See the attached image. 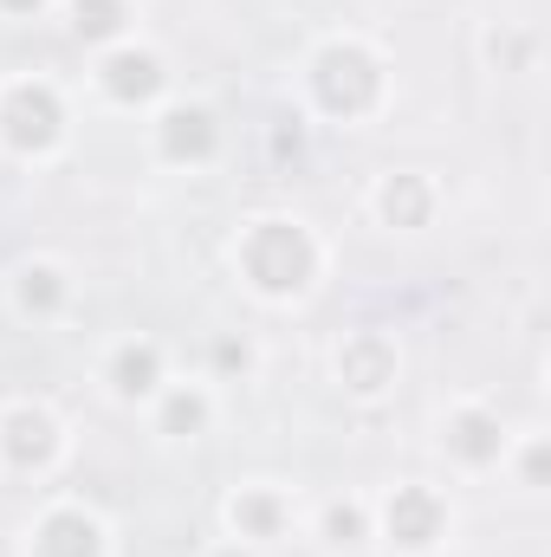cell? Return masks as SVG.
Segmentation results:
<instances>
[{"mask_svg": "<svg viewBox=\"0 0 551 557\" xmlns=\"http://www.w3.org/2000/svg\"><path fill=\"white\" fill-rule=\"evenodd\" d=\"M461 447H467L474 460H487V454H493L500 441H493V428H487L480 416H467V421H461Z\"/></svg>", "mask_w": 551, "mask_h": 557, "instance_id": "cell-10", "label": "cell"}, {"mask_svg": "<svg viewBox=\"0 0 551 557\" xmlns=\"http://www.w3.org/2000/svg\"><path fill=\"white\" fill-rule=\"evenodd\" d=\"M7 7H39V0H7Z\"/></svg>", "mask_w": 551, "mask_h": 557, "instance_id": "cell-13", "label": "cell"}, {"mask_svg": "<svg viewBox=\"0 0 551 557\" xmlns=\"http://www.w3.org/2000/svg\"><path fill=\"white\" fill-rule=\"evenodd\" d=\"M377 383H383V350L364 344V350H357V389H377Z\"/></svg>", "mask_w": 551, "mask_h": 557, "instance_id": "cell-11", "label": "cell"}, {"mask_svg": "<svg viewBox=\"0 0 551 557\" xmlns=\"http://www.w3.org/2000/svg\"><path fill=\"white\" fill-rule=\"evenodd\" d=\"M247 260H254V273H260V285H273V292H285V285H298L305 278V267H311V253H305V240L292 234V227H279V221H267V234L247 247Z\"/></svg>", "mask_w": 551, "mask_h": 557, "instance_id": "cell-2", "label": "cell"}, {"mask_svg": "<svg viewBox=\"0 0 551 557\" xmlns=\"http://www.w3.org/2000/svg\"><path fill=\"white\" fill-rule=\"evenodd\" d=\"M111 26H118L111 0H78V33H111Z\"/></svg>", "mask_w": 551, "mask_h": 557, "instance_id": "cell-9", "label": "cell"}, {"mask_svg": "<svg viewBox=\"0 0 551 557\" xmlns=\"http://www.w3.org/2000/svg\"><path fill=\"white\" fill-rule=\"evenodd\" d=\"M7 124H13V143H46V137H52V124H59L52 91L20 85V91H13V104H7Z\"/></svg>", "mask_w": 551, "mask_h": 557, "instance_id": "cell-3", "label": "cell"}, {"mask_svg": "<svg viewBox=\"0 0 551 557\" xmlns=\"http://www.w3.org/2000/svg\"><path fill=\"white\" fill-rule=\"evenodd\" d=\"M149 376H156V350H124L118 357V389H149Z\"/></svg>", "mask_w": 551, "mask_h": 557, "instance_id": "cell-7", "label": "cell"}, {"mask_svg": "<svg viewBox=\"0 0 551 557\" xmlns=\"http://www.w3.org/2000/svg\"><path fill=\"white\" fill-rule=\"evenodd\" d=\"M331 532L338 539H357V512H331Z\"/></svg>", "mask_w": 551, "mask_h": 557, "instance_id": "cell-12", "label": "cell"}, {"mask_svg": "<svg viewBox=\"0 0 551 557\" xmlns=\"http://www.w3.org/2000/svg\"><path fill=\"white\" fill-rule=\"evenodd\" d=\"M39 552H46V557H91V552H98V532H91V519L65 512V519H52V525H46Z\"/></svg>", "mask_w": 551, "mask_h": 557, "instance_id": "cell-4", "label": "cell"}, {"mask_svg": "<svg viewBox=\"0 0 551 557\" xmlns=\"http://www.w3.org/2000/svg\"><path fill=\"white\" fill-rule=\"evenodd\" d=\"M318 91H325L331 111H364L370 91H377V72H370V59L357 46H331L318 59Z\"/></svg>", "mask_w": 551, "mask_h": 557, "instance_id": "cell-1", "label": "cell"}, {"mask_svg": "<svg viewBox=\"0 0 551 557\" xmlns=\"http://www.w3.org/2000/svg\"><path fill=\"white\" fill-rule=\"evenodd\" d=\"M105 72H111V91H124V98H149V91H156V78H162V72H156V59H131V52H124V59H111V65H105Z\"/></svg>", "mask_w": 551, "mask_h": 557, "instance_id": "cell-6", "label": "cell"}, {"mask_svg": "<svg viewBox=\"0 0 551 557\" xmlns=\"http://www.w3.org/2000/svg\"><path fill=\"white\" fill-rule=\"evenodd\" d=\"M390 525H396L403 545H428V532H434V506H428L421 493H403V499L390 506Z\"/></svg>", "mask_w": 551, "mask_h": 557, "instance_id": "cell-5", "label": "cell"}, {"mask_svg": "<svg viewBox=\"0 0 551 557\" xmlns=\"http://www.w3.org/2000/svg\"><path fill=\"white\" fill-rule=\"evenodd\" d=\"M169 143L175 149H208V117L201 111H175L169 117Z\"/></svg>", "mask_w": 551, "mask_h": 557, "instance_id": "cell-8", "label": "cell"}]
</instances>
